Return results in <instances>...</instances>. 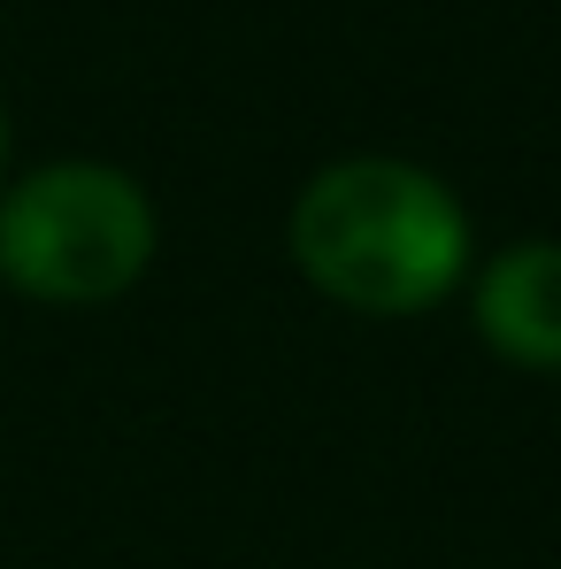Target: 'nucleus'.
Instances as JSON below:
<instances>
[{
  "label": "nucleus",
  "instance_id": "1",
  "mask_svg": "<svg viewBox=\"0 0 561 569\" xmlns=\"http://www.w3.org/2000/svg\"><path fill=\"white\" fill-rule=\"evenodd\" d=\"M284 254L315 300L370 323H408L469 284L477 223L439 170L408 154H339L292 192Z\"/></svg>",
  "mask_w": 561,
  "mask_h": 569
},
{
  "label": "nucleus",
  "instance_id": "2",
  "mask_svg": "<svg viewBox=\"0 0 561 569\" xmlns=\"http://www.w3.org/2000/svg\"><path fill=\"white\" fill-rule=\"evenodd\" d=\"M162 254L154 192L131 170L62 154L0 186V284L39 308H108Z\"/></svg>",
  "mask_w": 561,
  "mask_h": 569
},
{
  "label": "nucleus",
  "instance_id": "3",
  "mask_svg": "<svg viewBox=\"0 0 561 569\" xmlns=\"http://www.w3.org/2000/svg\"><path fill=\"white\" fill-rule=\"evenodd\" d=\"M469 323L492 362L561 378V239H508L469 270Z\"/></svg>",
  "mask_w": 561,
  "mask_h": 569
},
{
  "label": "nucleus",
  "instance_id": "4",
  "mask_svg": "<svg viewBox=\"0 0 561 569\" xmlns=\"http://www.w3.org/2000/svg\"><path fill=\"white\" fill-rule=\"evenodd\" d=\"M0 186H8V108H0Z\"/></svg>",
  "mask_w": 561,
  "mask_h": 569
}]
</instances>
